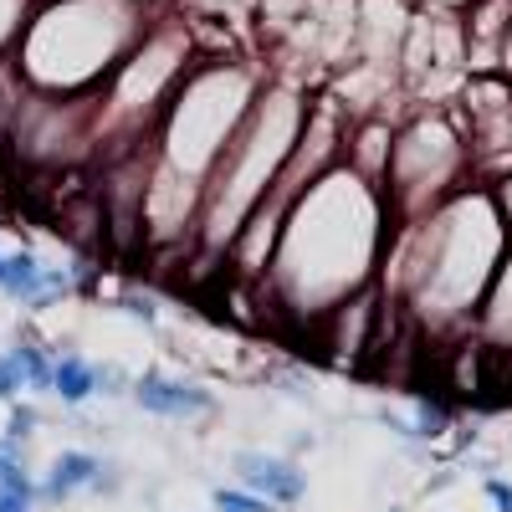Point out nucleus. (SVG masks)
I'll list each match as a JSON object with an SVG mask.
<instances>
[{
  "label": "nucleus",
  "instance_id": "nucleus-1",
  "mask_svg": "<svg viewBox=\"0 0 512 512\" xmlns=\"http://www.w3.org/2000/svg\"><path fill=\"white\" fill-rule=\"evenodd\" d=\"M384 231H390L384 190L359 180L349 164H333L303 195H292L272 267L256 287L277 292L287 318L297 313L303 323H318L369 287Z\"/></svg>",
  "mask_w": 512,
  "mask_h": 512
},
{
  "label": "nucleus",
  "instance_id": "nucleus-2",
  "mask_svg": "<svg viewBox=\"0 0 512 512\" xmlns=\"http://www.w3.org/2000/svg\"><path fill=\"white\" fill-rule=\"evenodd\" d=\"M502 256H507V231H502L492 195L456 190L431 216H420L415 231L405 236L395 292L420 313H431V308H441L446 318L472 313L482 308Z\"/></svg>",
  "mask_w": 512,
  "mask_h": 512
},
{
  "label": "nucleus",
  "instance_id": "nucleus-3",
  "mask_svg": "<svg viewBox=\"0 0 512 512\" xmlns=\"http://www.w3.org/2000/svg\"><path fill=\"white\" fill-rule=\"evenodd\" d=\"M144 31L149 11L134 0H41L11 47V72L26 93H98Z\"/></svg>",
  "mask_w": 512,
  "mask_h": 512
},
{
  "label": "nucleus",
  "instance_id": "nucleus-4",
  "mask_svg": "<svg viewBox=\"0 0 512 512\" xmlns=\"http://www.w3.org/2000/svg\"><path fill=\"white\" fill-rule=\"evenodd\" d=\"M308 108H313L308 93L292 88V82H262L256 88L246 123L236 128V139L226 144V154L200 185L195 236H200V251H210V262H226L251 205L282 180V169L297 149V134L308 123Z\"/></svg>",
  "mask_w": 512,
  "mask_h": 512
},
{
  "label": "nucleus",
  "instance_id": "nucleus-5",
  "mask_svg": "<svg viewBox=\"0 0 512 512\" xmlns=\"http://www.w3.org/2000/svg\"><path fill=\"white\" fill-rule=\"evenodd\" d=\"M461 164L466 149L456 139V123L441 113H420L405 128H395V144H390V169H384V205L390 216L420 221L431 216L441 200L456 195L461 180Z\"/></svg>",
  "mask_w": 512,
  "mask_h": 512
},
{
  "label": "nucleus",
  "instance_id": "nucleus-6",
  "mask_svg": "<svg viewBox=\"0 0 512 512\" xmlns=\"http://www.w3.org/2000/svg\"><path fill=\"white\" fill-rule=\"evenodd\" d=\"M0 292L11 303L41 313V308H57L62 297H72V277L67 267H47L36 251H6L0 256Z\"/></svg>",
  "mask_w": 512,
  "mask_h": 512
},
{
  "label": "nucleus",
  "instance_id": "nucleus-7",
  "mask_svg": "<svg viewBox=\"0 0 512 512\" xmlns=\"http://www.w3.org/2000/svg\"><path fill=\"white\" fill-rule=\"evenodd\" d=\"M231 472L246 492H256L272 507H297L308 497V477L303 466L287 461V456H272V451H236L231 456Z\"/></svg>",
  "mask_w": 512,
  "mask_h": 512
},
{
  "label": "nucleus",
  "instance_id": "nucleus-8",
  "mask_svg": "<svg viewBox=\"0 0 512 512\" xmlns=\"http://www.w3.org/2000/svg\"><path fill=\"white\" fill-rule=\"evenodd\" d=\"M134 405L154 420H200L216 410V395L195 379H169L164 369H149L134 379Z\"/></svg>",
  "mask_w": 512,
  "mask_h": 512
},
{
  "label": "nucleus",
  "instance_id": "nucleus-9",
  "mask_svg": "<svg viewBox=\"0 0 512 512\" xmlns=\"http://www.w3.org/2000/svg\"><path fill=\"white\" fill-rule=\"evenodd\" d=\"M118 477H113V466L93 451H62L52 466H47V477L36 482V502H67L77 492H113Z\"/></svg>",
  "mask_w": 512,
  "mask_h": 512
},
{
  "label": "nucleus",
  "instance_id": "nucleus-10",
  "mask_svg": "<svg viewBox=\"0 0 512 512\" xmlns=\"http://www.w3.org/2000/svg\"><path fill=\"white\" fill-rule=\"evenodd\" d=\"M52 395H57L67 410L98 400V364H93L88 354H72V349L57 354V364H52Z\"/></svg>",
  "mask_w": 512,
  "mask_h": 512
},
{
  "label": "nucleus",
  "instance_id": "nucleus-11",
  "mask_svg": "<svg viewBox=\"0 0 512 512\" xmlns=\"http://www.w3.org/2000/svg\"><path fill=\"white\" fill-rule=\"evenodd\" d=\"M482 323H487V333L497 338V344H512V246L502 256L487 297H482Z\"/></svg>",
  "mask_w": 512,
  "mask_h": 512
},
{
  "label": "nucleus",
  "instance_id": "nucleus-12",
  "mask_svg": "<svg viewBox=\"0 0 512 512\" xmlns=\"http://www.w3.org/2000/svg\"><path fill=\"white\" fill-rule=\"evenodd\" d=\"M11 359L21 364V379H26V390H36V395H47L52 390V364H57V354H52V344H41V338H16L11 344Z\"/></svg>",
  "mask_w": 512,
  "mask_h": 512
},
{
  "label": "nucleus",
  "instance_id": "nucleus-13",
  "mask_svg": "<svg viewBox=\"0 0 512 512\" xmlns=\"http://www.w3.org/2000/svg\"><path fill=\"white\" fill-rule=\"evenodd\" d=\"M0 492H36L31 472H26V446L0 436Z\"/></svg>",
  "mask_w": 512,
  "mask_h": 512
},
{
  "label": "nucleus",
  "instance_id": "nucleus-14",
  "mask_svg": "<svg viewBox=\"0 0 512 512\" xmlns=\"http://www.w3.org/2000/svg\"><path fill=\"white\" fill-rule=\"evenodd\" d=\"M31 11H36V0H0V57H11V47L21 41Z\"/></svg>",
  "mask_w": 512,
  "mask_h": 512
},
{
  "label": "nucleus",
  "instance_id": "nucleus-15",
  "mask_svg": "<svg viewBox=\"0 0 512 512\" xmlns=\"http://www.w3.org/2000/svg\"><path fill=\"white\" fill-rule=\"evenodd\" d=\"M118 308H123L128 318H134L139 328H149V333L159 328V297H154V292H144V287H123V292H118Z\"/></svg>",
  "mask_w": 512,
  "mask_h": 512
},
{
  "label": "nucleus",
  "instance_id": "nucleus-16",
  "mask_svg": "<svg viewBox=\"0 0 512 512\" xmlns=\"http://www.w3.org/2000/svg\"><path fill=\"white\" fill-rule=\"evenodd\" d=\"M210 507H216V512H277L272 502H262L246 487H216V492H210Z\"/></svg>",
  "mask_w": 512,
  "mask_h": 512
},
{
  "label": "nucleus",
  "instance_id": "nucleus-17",
  "mask_svg": "<svg viewBox=\"0 0 512 512\" xmlns=\"http://www.w3.org/2000/svg\"><path fill=\"white\" fill-rule=\"evenodd\" d=\"M26 395V379H21V364L11 359V349L0 354V405H16Z\"/></svg>",
  "mask_w": 512,
  "mask_h": 512
},
{
  "label": "nucleus",
  "instance_id": "nucleus-18",
  "mask_svg": "<svg viewBox=\"0 0 512 512\" xmlns=\"http://www.w3.org/2000/svg\"><path fill=\"white\" fill-rule=\"evenodd\" d=\"M6 410H11V420H6V441L26 446V436L36 431V410H31V405H21V400H16V405H6Z\"/></svg>",
  "mask_w": 512,
  "mask_h": 512
},
{
  "label": "nucleus",
  "instance_id": "nucleus-19",
  "mask_svg": "<svg viewBox=\"0 0 512 512\" xmlns=\"http://www.w3.org/2000/svg\"><path fill=\"white\" fill-rule=\"evenodd\" d=\"M190 6H195L200 16H210V21H226V16H241L251 0H190Z\"/></svg>",
  "mask_w": 512,
  "mask_h": 512
},
{
  "label": "nucleus",
  "instance_id": "nucleus-20",
  "mask_svg": "<svg viewBox=\"0 0 512 512\" xmlns=\"http://www.w3.org/2000/svg\"><path fill=\"white\" fill-rule=\"evenodd\" d=\"M446 420H451V415H446L441 405L420 400V425H415V431H420V436H436V431H446Z\"/></svg>",
  "mask_w": 512,
  "mask_h": 512
},
{
  "label": "nucleus",
  "instance_id": "nucleus-21",
  "mask_svg": "<svg viewBox=\"0 0 512 512\" xmlns=\"http://www.w3.org/2000/svg\"><path fill=\"white\" fill-rule=\"evenodd\" d=\"M482 492H487V502H492L497 512H512V482H502V477H487V482H482Z\"/></svg>",
  "mask_w": 512,
  "mask_h": 512
},
{
  "label": "nucleus",
  "instance_id": "nucleus-22",
  "mask_svg": "<svg viewBox=\"0 0 512 512\" xmlns=\"http://www.w3.org/2000/svg\"><path fill=\"white\" fill-rule=\"evenodd\" d=\"M492 205H497V216H502V231H507V241H512V175H507V180L497 185Z\"/></svg>",
  "mask_w": 512,
  "mask_h": 512
},
{
  "label": "nucleus",
  "instance_id": "nucleus-23",
  "mask_svg": "<svg viewBox=\"0 0 512 512\" xmlns=\"http://www.w3.org/2000/svg\"><path fill=\"white\" fill-rule=\"evenodd\" d=\"M123 390H128L123 369H113V364H98V395H123Z\"/></svg>",
  "mask_w": 512,
  "mask_h": 512
},
{
  "label": "nucleus",
  "instance_id": "nucleus-24",
  "mask_svg": "<svg viewBox=\"0 0 512 512\" xmlns=\"http://www.w3.org/2000/svg\"><path fill=\"white\" fill-rule=\"evenodd\" d=\"M36 492H0V512H31Z\"/></svg>",
  "mask_w": 512,
  "mask_h": 512
},
{
  "label": "nucleus",
  "instance_id": "nucleus-25",
  "mask_svg": "<svg viewBox=\"0 0 512 512\" xmlns=\"http://www.w3.org/2000/svg\"><path fill=\"white\" fill-rule=\"evenodd\" d=\"M497 67L512 77V26H507V31H502V41H497Z\"/></svg>",
  "mask_w": 512,
  "mask_h": 512
},
{
  "label": "nucleus",
  "instance_id": "nucleus-26",
  "mask_svg": "<svg viewBox=\"0 0 512 512\" xmlns=\"http://www.w3.org/2000/svg\"><path fill=\"white\" fill-rule=\"evenodd\" d=\"M436 6H472V0H436Z\"/></svg>",
  "mask_w": 512,
  "mask_h": 512
},
{
  "label": "nucleus",
  "instance_id": "nucleus-27",
  "mask_svg": "<svg viewBox=\"0 0 512 512\" xmlns=\"http://www.w3.org/2000/svg\"><path fill=\"white\" fill-rule=\"evenodd\" d=\"M134 6H144V11H154V6H159V0H134Z\"/></svg>",
  "mask_w": 512,
  "mask_h": 512
},
{
  "label": "nucleus",
  "instance_id": "nucleus-28",
  "mask_svg": "<svg viewBox=\"0 0 512 512\" xmlns=\"http://www.w3.org/2000/svg\"><path fill=\"white\" fill-rule=\"evenodd\" d=\"M36 6H41V0H36Z\"/></svg>",
  "mask_w": 512,
  "mask_h": 512
}]
</instances>
